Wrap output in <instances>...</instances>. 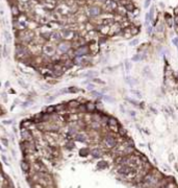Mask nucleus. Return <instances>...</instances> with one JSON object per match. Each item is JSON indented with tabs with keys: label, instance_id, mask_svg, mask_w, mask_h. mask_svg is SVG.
Instances as JSON below:
<instances>
[{
	"label": "nucleus",
	"instance_id": "obj_1",
	"mask_svg": "<svg viewBox=\"0 0 178 188\" xmlns=\"http://www.w3.org/2000/svg\"><path fill=\"white\" fill-rule=\"evenodd\" d=\"M102 142H103L104 146H105L106 149H114V147L118 144L117 138L114 136V134H111V133L104 135L103 139H102Z\"/></svg>",
	"mask_w": 178,
	"mask_h": 188
},
{
	"label": "nucleus",
	"instance_id": "obj_2",
	"mask_svg": "<svg viewBox=\"0 0 178 188\" xmlns=\"http://www.w3.org/2000/svg\"><path fill=\"white\" fill-rule=\"evenodd\" d=\"M138 168H133L131 167L130 165H118V168H117V171L119 174H121V176H126V174L132 173L133 170H137Z\"/></svg>",
	"mask_w": 178,
	"mask_h": 188
},
{
	"label": "nucleus",
	"instance_id": "obj_3",
	"mask_svg": "<svg viewBox=\"0 0 178 188\" xmlns=\"http://www.w3.org/2000/svg\"><path fill=\"white\" fill-rule=\"evenodd\" d=\"M89 52H90V49H89L88 45H82V46H79V47H77V48L74 50L75 57H85V55L89 54Z\"/></svg>",
	"mask_w": 178,
	"mask_h": 188
},
{
	"label": "nucleus",
	"instance_id": "obj_4",
	"mask_svg": "<svg viewBox=\"0 0 178 188\" xmlns=\"http://www.w3.org/2000/svg\"><path fill=\"white\" fill-rule=\"evenodd\" d=\"M118 7L117 2L112 1V0H107V1L104 3V10L106 12H112V10H116Z\"/></svg>",
	"mask_w": 178,
	"mask_h": 188
},
{
	"label": "nucleus",
	"instance_id": "obj_5",
	"mask_svg": "<svg viewBox=\"0 0 178 188\" xmlns=\"http://www.w3.org/2000/svg\"><path fill=\"white\" fill-rule=\"evenodd\" d=\"M101 9L99 6H97V5H92V6L89 7V15L91 16V17H97V16H99L101 14Z\"/></svg>",
	"mask_w": 178,
	"mask_h": 188
},
{
	"label": "nucleus",
	"instance_id": "obj_6",
	"mask_svg": "<svg viewBox=\"0 0 178 188\" xmlns=\"http://www.w3.org/2000/svg\"><path fill=\"white\" fill-rule=\"evenodd\" d=\"M120 33H122V27L120 25V23L115 22L114 24L111 25V29H109V34L111 35H118Z\"/></svg>",
	"mask_w": 178,
	"mask_h": 188
},
{
	"label": "nucleus",
	"instance_id": "obj_7",
	"mask_svg": "<svg viewBox=\"0 0 178 188\" xmlns=\"http://www.w3.org/2000/svg\"><path fill=\"white\" fill-rule=\"evenodd\" d=\"M43 52L44 54L48 55V57H50V55H53L55 53V48H54L52 45H44L43 46Z\"/></svg>",
	"mask_w": 178,
	"mask_h": 188
},
{
	"label": "nucleus",
	"instance_id": "obj_8",
	"mask_svg": "<svg viewBox=\"0 0 178 188\" xmlns=\"http://www.w3.org/2000/svg\"><path fill=\"white\" fill-rule=\"evenodd\" d=\"M70 44H68V43H61L58 45V47H57V51L58 52H61V54H62V53H67L68 52V50L70 49Z\"/></svg>",
	"mask_w": 178,
	"mask_h": 188
},
{
	"label": "nucleus",
	"instance_id": "obj_9",
	"mask_svg": "<svg viewBox=\"0 0 178 188\" xmlns=\"http://www.w3.org/2000/svg\"><path fill=\"white\" fill-rule=\"evenodd\" d=\"M74 139L76 140V141L82 142V143H87V142H88V136L85 134H83V133H77L74 136Z\"/></svg>",
	"mask_w": 178,
	"mask_h": 188
},
{
	"label": "nucleus",
	"instance_id": "obj_10",
	"mask_svg": "<svg viewBox=\"0 0 178 188\" xmlns=\"http://www.w3.org/2000/svg\"><path fill=\"white\" fill-rule=\"evenodd\" d=\"M85 107H87L88 113H94L97 110V105L93 101H87L85 102Z\"/></svg>",
	"mask_w": 178,
	"mask_h": 188
},
{
	"label": "nucleus",
	"instance_id": "obj_11",
	"mask_svg": "<svg viewBox=\"0 0 178 188\" xmlns=\"http://www.w3.org/2000/svg\"><path fill=\"white\" fill-rule=\"evenodd\" d=\"M67 108H68L67 104H59V105L55 106V111H56V113H62L64 114V113H66Z\"/></svg>",
	"mask_w": 178,
	"mask_h": 188
},
{
	"label": "nucleus",
	"instance_id": "obj_12",
	"mask_svg": "<svg viewBox=\"0 0 178 188\" xmlns=\"http://www.w3.org/2000/svg\"><path fill=\"white\" fill-rule=\"evenodd\" d=\"M90 154L92 155V157L93 158H100L102 156V150L100 149H98V147H96V149H93L90 152Z\"/></svg>",
	"mask_w": 178,
	"mask_h": 188
},
{
	"label": "nucleus",
	"instance_id": "obj_13",
	"mask_svg": "<svg viewBox=\"0 0 178 188\" xmlns=\"http://www.w3.org/2000/svg\"><path fill=\"white\" fill-rule=\"evenodd\" d=\"M21 169L23 170V173H26L27 174L28 171L30 170V165H29V163L28 162H26L25 160H23V161H21Z\"/></svg>",
	"mask_w": 178,
	"mask_h": 188
},
{
	"label": "nucleus",
	"instance_id": "obj_14",
	"mask_svg": "<svg viewBox=\"0 0 178 188\" xmlns=\"http://www.w3.org/2000/svg\"><path fill=\"white\" fill-rule=\"evenodd\" d=\"M32 124H35L32 122V121L30 120V119H25V120H23L22 122H21V129L24 128V129H29L32 126Z\"/></svg>",
	"mask_w": 178,
	"mask_h": 188
},
{
	"label": "nucleus",
	"instance_id": "obj_15",
	"mask_svg": "<svg viewBox=\"0 0 178 188\" xmlns=\"http://www.w3.org/2000/svg\"><path fill=\"white\" fill-rule=\"evenodd\" d=\"M67 105H68V108H70L71 110H75V109H77V108H78V106L80 105V102L78 101L77 99L76 100H70Z\"/></svg>",
	"mask_w": 178,
	"mask_h": 188
},
{
	"label": "nucleus",
	"instance_id": "obj_16",
	"mask_svg": "<svg viewBox=\"0 0 178 188\" xmlns=\"http://www.w3.org/2000/svg\"><path fill=\"white\" fill-rule=\"evenodd\" d=\"M90 126H91V129L94 130V131H98V130H100L102 128L100 121H91Z\"/></svg>",
	"mask_w": 178,
	"mask_h": 188
},
{
	"label": "nucleus",
	"instance_id": "obj_17",
	"mask_svg": "<svg viewBox=\"0 0 178 188\" xmlns=\"http://www.w3.org/2000/svg\"><path fill=\"white\" fill-rule=\"evenodd\" d=\"M118 134H119L121 137H126L127 136V130L120 125L119 126V130H118Z\"/></svg>",
	"mask_w": 178,
	"mask_h": 188
},
{
	"label": "nucleus",
	"instance_id": "obj_18",
	"mask_svg": "<svg viewBox=\"0 0 178 188\" xmlns=\"http://www.w3.org/2000/svg\"><path fill=\"white\" fill-rule=\"evenodd\" d=\"M125 82H126V84H128L129 86H134L135 83H137V81L133 79L131 76H126V77H125Z\"/></svg>",
	"mask_w": 178,
	"mask_h": 188
},
{
	"label": "nucleus",
	"instance_id": "obj_19",
	"mask_svg": "<svg viewBox=\"0 0 178 188\" xmlns=\"http://www.w3.org/2000/svg\"><path fill=\"white\" fill-rule=\"evenodd\" d=\"M124 7L126 9L127 12H133V10L135 9L134 4H133L132 2H128V3H127L126 5H124Z\"/></svg>",
	"mask_w": 178,
	"mask_h": 188
},
{
	"label": "nucleus",
	"instance_id": "obj_20",
	"mask_svg": "<svg viewBox=\"0 0 178 188\" xmlns=\"http://www.w3.org/2000/svg\"><path fill=\"white\" fill-rule=\"evenodd\" d=\"M138 31H140V29H138V26H134V25H131V26H130V34H131V36L138 35Z\"/></svg>",
	"mask_w": 178,
	"mask_h": 188
},
{
	"label": "nucleus",
	"instance_id": "obj_21",
	"mask_svg": "<svg viewBox=\"0 0 178 188\" xmlns=\"http://www.w3.org/2000/svg\"><path fill=\"white\" fill-rule=\"evenodd\" d=\"M143 74L144 75H146V76H150V78H152L151 76H152V74H151V70H150V68L148 67H144V69H143Z\"/></svg>",
	"mask_w": 178,
	"mask_h": 188
},
{
	"label": "nucleus",
	"instance_id": "obj_22",
	"mask_svg": "<svg viewBox=\"0 0 178 188\" xmlns=\"http://www.w3.org/2000/svg\"><path fill=\"white\" fill-rule=\"evenodd\" d=\"M97 167L99 169H104L105 167H107V163L105 161H100V162L97 163Z\"/></svg>",
	"mask_w": 178,
	"mask_h": 188
},
{
	"label": "nucleus",
	"instance_id": "obj_23",
	"mask_svg": "<svg viewBox=\"0 0 178 188\" xmlns=\"http://www.w3.org/2000/svg\"><path fill=\"white\" fill-rule=\"evenodd\" d=\"M45 112L46 113H49V114L56 112V111H55V106H49V107H47L46 110H45Z\"/></svg>",
	"mask_w": 178,
	"mask_h": 188
},
{
	"label": "nucleus",
	"instance_id": "obj_24",
	"mask_svg": "<svg viewBox=\"0 0 178 188\" xmlns=\"http://www.w3.org/2000/svg\"><path fill=\"white\" fill-rule=\"evenodd\" d=\"M131 93L134 94V96L137 97V98H138V99H142L143 98L142 93H141L140 91H138V90H131Z\"/></svg>",
	"mask_w": 178,
	"mask_h": 188
},
{
	"label": "nucleus",
	"instance_id": "obj_25",
	"mask_svg": "<svg viewBox=\"0 0 178 188\" xmlns=\"http://www.w3.org/2000/svg\"><path fill=\"white\" fill-rule=\"evenodd\" d=\"M91 150L88 149V147H85V149H82L80 150V156H83V157H85V156H88L89 154H90Z\"/></svg>",
	"mask_w": 178,
	"mask_h": 188
},
{
	"label": "nucleus",
	"instance_id": "obj_26",
	"mask_svg": "<svg viewBox=\"0 0 178 188\" xmlns=\"http://www.w3.org/2000/svg\"><path fill=\"white\" fill-rule=\"evenodd\" d=\"M51 39L55 40V41H58V40H61V35H59L58 33H53L51 36Z\"/></svg>",
	"mask_w": 178,
	"mask_h": 188
},
{
	"label": "nucleus",
	"instance_id": "obj_27",
	"mask_svg": "<svg viewBox=\"0 0 178 188\" xmlns=\"http://www.w3.org/2000/svg\"><path fill=\"white\" fill-rule=\"evenodd\" d=\"M126 100L128 102H130V104L131 105H133V106H137V107H138V106H140V102H138L137 100H134V99H132V98H126Z\"/></svg>",
	"mask_w": 178,
	"mask_h": 188
},
{
	"label": "nucleus",
	"instance_id": "obj_28",
	"mask_svg": "<svg viewBox=\"0 0 178 188\" xmlns=\"http://www.w3.org/2000/svg\"><path fill=\"white\" fill-rule=\"evenodd\" d=\"M91 92H92V95H93V96H95V97H97V98H101V97H103L101 95V93H99V92L95 91V90H93V91H91Z\"/></svg>",
	"mask_w": 178,
	"mask_h": 188
},
{
	"label": "nucleus",
	"instance_id": "obj_29",
	"mask_svg": "<svg viewBox=\"0 0 178 188\" xmlns=\"http://www.w3.org/2000/svg\"><path fill=\"white\" fill-rule=\"evenodd\" d=\"M92 81L94 82V83H97V84H101V85H104L105 83H104L102 79H100V78H98V77H93V79Z\"/></svg>",
	"mask_w": 178,
	"mask_h": 188
},
{
	"label": "nucleus",
	"instance_id": "obj_30",
	"mask_svg": "<svg viewBox=\"0 0 178 188\" xmlns=\"http://www.w3.org/2000/svg\"><path fill=\"white\" fill-rule=\"evenodd\" d=\"M167 21V25H168V27H173V24H174V22H173V19L172 18H170V19H167L166 20Z\"/></svg>",
	"mask_w": 178,
	"mask_h": 188
},
{
	"label": "nucleus",
	"instance_id": "obj_31",
	"mask_svg": "<svg viewBox=\"0 0 178 188\" xmlns=\"http://www.w3.org/2000/svg\"><path fill=\"white\" fill-rule=\"evenodd\" d=\"M67 91L68 92H72V93H76V92L79 91V89L76 88V87H71V88H69Z\"/></svg>",
	"mask_w": 178,
	"mask_h": 188
},
{
	"label": "nucleus",
	"instance_id": "obj_32",
	"mask_svg": "<svg viewBox=\"0 0 178 188\" xmlns=\"http://www.w3.org/2000/svg\"><path fill=\"white\" fill-rule=\"evenodd\" d=\"M4 37H5V40H6L7 42H10L12 41V38H10V35L7 31H4Z\"/></svg>",
	"mask_w": 178,
	"mask_h": 188
},
{
	"label": "nucleus",
	"instance_id": "obj_33",
	"mask_svg": "<svg viewBox=\"0 0 178 188\" xmlns=\"http://www.w3.org/2000/svg\"><path fill=\"white\" fill-rule=\"evenodd\" d=\"M125 67H126V71H129L130 68H131V64L128 61H125Z\"/></svg>",
	"mask_w": 178,
	"mask_h": 188
},
{
	"label": "nucleus",
	"instance_id": "obj_34",
	"mask_svg": "<svg viewBox=\"0 0 178 188\" xmlns=\"http://www.w3.org/2000/svg\"><path fill=\"white\" fill-rule=\"evenodd\" d=\"M66 147L68 149H72L73 147H74V144L72 143V142H67V144H66Z\"/></svg>",
	"mask_w": 178,
	"mask_h": 188
},
{
	"label": "nucleus",
	"instance_id": "obj_35",
	"mask_svg": "<svg viewBox=\"0 0 178 188\" xmlns=\"http://www.w3.org/2000/svg\"><path fill=\"white\" fill-rule=\"evenodd\" d=\"M137 44H138V39H134V40H132V41L129 43V45H130V46H135V45H137Z\"/></svg>",
	"mask_w": 178,
	"mask_h": 188
},
{
	"label": "nucleus",
	"instance_id": "obj_36",
	"mask_svg": "<svg viewBox=\"0 0 178 188\" xmlns=\"http://www.w3.org/2000/svg\"><path fill=\"white\" fill-rule=\"evenodd\" d=\"M88 90H90V91L95 90V85H94V84H89L88 85Z\"/></svg>",
	"mask_w": 178,
	"mask_h": 188
},
{
	"label": "nucleus",
	"instance_id": "obj_37",
	"mask_svg": "<svg viewBox=\"0 0 178 188\" xmlns=\"http://www.w3.org/2000/svg\"><path fill=\"white\" fill-rule=\"evenodd\" d=\"M1 141H2V143H3L4 146H7V145H9V140H7V139L1 138Z\"/></svg>",
	"mask_w": 178,
	"mask_h": 188
},
{
	"label": "nucleus",
	"instance_id": "obj_38",
	"mask_svg": "<svg viewBox=\"0 0 178 188\" xmlns=\"http://www.w3.org/2000/svg\"><path fill=\"white\" fill-rule=\"evenodd\" d=\"M173 22H174V25L178 27V16H175V18L173 19Z\"/></svg>",
	"mask_w": 178,
	"mask_h": 188
},
{
	"label": "nucleus",
	"instance_id": "obj_39",
	"mask_svg": "<svg viewBox=\"0 0 178 188\" xmlns=\"http://www.w3.org/2000/svg\"><path fill=\"white\" fill-rule=\"evenodd\" d=\"M150 2H151V0H146L145 3H144V6H145V9L149 7V5H150Z\"/></svg>",
	"mask_w": 178,
	"mask_h": 188
},
{
	"label": "nucleus",
	"instance_id": "obj_40",
	"mask_svg": "<svg viewBox=\"0 0 178 188\" xmlns=\"http://www.w3.org/2000/svg\"><path fill=\"white\" fill-rule=\"evenodd\" d=\"M13 14H14V16H16V15H18L19 14V10H18V9L17 7H13Z\"/></svg>",
	"mask_w": 178,
	"mask_h": 188
},
{
	"label": "nucleus",
	"instance_id": "obj_41",
	"mask_svg": "<svg viewBox=\"0 0 178 188\" xmlns=\"http://www.w3.org/2000/svg\"><path fill=\"white\" fill-rule=\"evenodd\" d=\"M103 98H104V99H106V100H108V101H114V100H115L114 98H111V96H106V95H104Z\"/></svg>",
	"mask_w": 178,
	"mask_h": 188
},
{
	"label": "nucleus",
	"instance_id": "obj_42",
	"mask_svg": "<svg viewBox=\"0 0 178 188\" xmlns=\"http://www.w3.org/2000/svg\"><path fill=\"white\" fill-rule=\"evenodd\" d=\"M172 42H173V44L175 45V46L178 47V37H177V38H174L173 40H172Z\"/></svg>",
	"mask_w": 178,
	"mask_h": 188
},
{
	"label": "nucleus",
	"instance_id": "obj_43",
	"mask_svg": "<svg viewBox=\"0 0 178 188\" xmlns=\"http://www.w3.org/2000/svg\"><path fill=\"white\" fill-rule=\"evenodd\" d=\"M147 33L149 34V35H151V33H152V26H151V25L147 26Z\"/></svg>",
	"mask_w": 178,
	"mask_h": 188
},
{
	"label": "nucleus",
	"instance_id": "obj_44",
	"mask_svg": "<svg viewBox=\"0 0 178 188\" xmlns=\"http://www.w3.org/2000/svg\"><path fill=\"white\" fill-rule=\"evenodd\" d=\"M120 110L122 111V113H125V109H124V106H120Z\"/></svg>",
	"mask_w": 178,
	"mask_h": 188
},
{
	"label": "nucleus",
	"instance_id": "obj_45",
	"mask_svg": "<svg viewBox=\"0 0 178 188\" xmlns=\"http://www.w3.org/2000/svg\"><path fill=\"white\" fill-rule=\"evenodd\" d=\"M174 14H175V16H178V6L174 10Z\"/></svg>",
	"mask_w": 178,
	"mask_h": 188
},
{
	"label": "nucleus",
	"instance_id": "obj_46",
	"mask_svg": "<svg viewBox=\"0 0 178 188\" xmlns=\"http://www.w3.org/2000/svg\"><path fill=\"white\" fill-rule=\"evenodd\" d=\"M3 123H4V124H9V123H12V120H9V121H7V120H4Z\"/></svg>",
	"mask_w": 178,
	"mask_h": 188
},
{
	"label": "nucleus",
	"instance_id": "obj_47",
	"mask_svg": "<svg viewBox=\"0 0 178 188\" xmlns=\"http://www.w3.org/2000/svg\"><path fill=\"white\" fill-rule=\"evenodd\" d=\"M0 150H1L2 153H5V149H3V147H2V146H1V145H0Z\"/></svg>",
	"mask_w": 178,
	"mask_h": 188
},
{
	"label": "nucleus",
	"instance_id": "obj_48",
	"mask_svg": "<svg viewBox=\"0 0 178 188\" xmlns=\"http://www.w3.org/2000/svg\"><path fill=\"white\" fill-rule=\"evenodd\" d=\"M98 1H99V2H101V3H103V4H104V3H105V2L107 1V0H98Z\"/></svg>",
	"mask_w": 178,
	"mask_h": 188
},
{
	"label": "nucleus",
	"instance_id": "obj_49",
	"mask_svg": "<svg viewBox=\"0 0 178 188\" xmlns=\"http://www.w3.org/2000/svg\"><path fill=\"white\" fill-rule=\"evenodd\" d=\"M150 109H151V111H152V112H153V113H155V114H156V113H157V112H156V110H155V109H153V108H152V107H151V108H150Z\"/></svg>",
	"mask_w": 178,
	"mask_h": 188
},
{
	"label": "nucleus",
	"instance_id": "obj_50",
	"mask_svg": "<svg viewBox=\"0 0 178 188\" xmlns=\"http://www.w3.org/2000/svg\"><path fill=\"white\" fill-rule=\"evenodd\" d=\"M9 82H6V83H5V87H9Z\"/></svg>",
	"mask_w": 178,
	"mask_h": 188
},
{
	"label": "nucleus",
	"instance_id": "obj_51",
	"mask_svg": "<svg viewBox=\"0 0 178 188\" xmlns=\"http://www.w3.org/2000/svg\"><path fill=\"white\" fill-rule=\"evenodd\" d=\"M176 82H177V83H178V78H176Z\"/></svg>",
	"mask_w": 178,
	"mask_h": 188
},
{
	"label": "nucleus",
	"instance_id": "obj_52",
	"mask_svg": "<svg viewBox=\"0 0 178 188\" xmlns=\"http://www.w3.org/2000/svg\"><path fill=\"white\" fill-rule=\"evenodd\" d=\"M0 114H1V111H0Z\"/></svg>",
	"mask_w": 178,
	"mask_h": 188
},
{
	"label": "nucleus",
	"instance_id": "obj_53",
	"mask_svg": "<svg viewBox=\"0 0 178 188\" xmlns=\"http://www.w3.org/2000/svg\"><path fill=\"white\" fill-rule=\"evenodd\" d=\"M177 49H178V47H177Z\"/></svg>",
	"mask_w": 178,
	"mask_h": 188
}]
</instances>
